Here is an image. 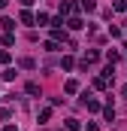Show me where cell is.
Wrapping results in <instances>:
<instances>
[{
  "label": "cell",
  "mask_w": 127,
  "mask_h": 131,
  "mask_svg": "<svg viewBox=\"0 0 127 131\" xmlns=\"http://www.w3.org/2000/svg\"><path fill=\"white\" fill-rule=\"evenodd\" d=\"M64 92H67V95H76V92H79V82H76V79H67Z\"/></svg>",
  "instance_id": "obj_1"
},
{
  "label": "cell",
  "mask_w": 127,
  "mask_h": 131,
  "mask_svg": "<svg viewBox=\"0 0 127 131\" xmlns=\"http://www.w3.org/2000/svg\"><path fill=\"white\" fill-rule=\"evenodd\" d=\"M67 25H70V31H79V28H82V18H79V15H73Z\"/></svg>",
  "instance_id": "obj_2"
},
{
  "label": "cell",
  "mask_w": 127,
  "mask_h": 131,
  "mask_svg": "<svg viewBox=\"0 0 127 131\" xmlns=\"http://www.w3.org/2000/svg\"><path fill=\"white\" fill-rule=\"evenodd\" d=\"M82 9H88V12H94V9H97V3H94V0H82Z\"/></svg>",
  "instance_id": "obj_3"
},
{
  "label": "cell",
  "mask_w": 127,
  "mask_h": 131,
  "mask_svg": "<svg viewBox=\"0 0 127 131\" xmlns=\"http://www.w3.org/2000/svg\"><path fill=\"white\" fill-rule=\"evenodd\" d=\"M12 25H15V21H12V18H0V28H3V31H9V28H12Z\"/></svg>",
  "instance_id": "obj_4"
},
{
  "label": "cell",
  "mask_w": 127,
  "mask_h": 131,
  "mask_svg": "<svg viewBox=\"0 0 127 131\" xmlns=\"http://www.w3.org/2000/svg\"><path fill=\"white\" fill-rule=\"evenodd\" d=\"M67 128H70V131H79V119H67Z\"/></svg>",
  "instance_id": "obj_5"
},
{
  "label": "cell",
  "mask_w": 127,
  "mask_h": 131,
  "mask_svg": "<svg viewBox=\"0 0 127 131\" xmlns=\"http://www.w3.org/2000/svg\"><path fill=\"white\" fill-rule=\"evenodd\" d=\"M27 95H39V85L36 82H27Z\"/></svg>",
  "instance_id": "obj_6"
},
{
  "label": "cell",
  "mask_w": 127,
  "mask_h": 131,
  "mask_svg": "<svg viewBox=\"0 0 127 131\" xmlns=\"http://www.w3.org/2000/svg\"><path fill=\"white\" fill-rule=\"evenodd\" d=\"M0 119H9V110L6 107H0Z\"/></svg>",
  "instance_id": "obj_7"
},
{
  "label": "cell",
  "mask_w": 127,
  "mask_h": 131,
  "mask_svg": "<svg viewBox=\"0 0 127 131\" xmlns=\"http://www.w3.org/2000/svg\"><path fill=\"white\" fill-rule=\"evenodd\" d=\"M121 98H127V85H124V89H121Z\"/></svg>",
  "instance_id": "obj_8"
},
{
  "label": "cell",
  "mask_w": 127,
  "mask_h": 131,
  "mask_svg": "<svg viewBox=\"0 0 127 131\" xmlns=\"http://www.w3.org/2000/svg\"><path fill=\"white\" fill-rule=\"evenodd\" d=\"M6 3H9V0H0V9H3V6H6Z\"/></svg>",
  "instance_id": "obj_9"
},
{
  "label": "cell",
  "mask_w": 127,
  "mask_h": 131,
  "mask_svg": "<svg viewBox=\"0 0 127 131\" xmlns=\"http://www.w3.org/2000/svg\"><path fill=\"white\" fill-rule=\"evenodd\" d=\"M21 3H24V6H30V3H33V0H21Z\"/></svg>",
  "instance_id": "obj_10"
}]
</instances>
